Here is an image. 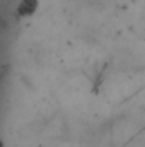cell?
Returning <instances> with one entry per match:
<instances>
[{"label":"cell","mask_w":145,"mask_h":147,"mask_svg":"<svg viewBox=\"0 0 145 147\" xmlns=\"http://www.w3.org/2000/svg\"><path fill=\"white\" fill-rule=\"evenodd\" d=\"M38 5H39L38 0H21V3H19V16H22V17L33 16L38 10Z\"/></svg>","instance_id":"6da1fadb"}]
</instances>
